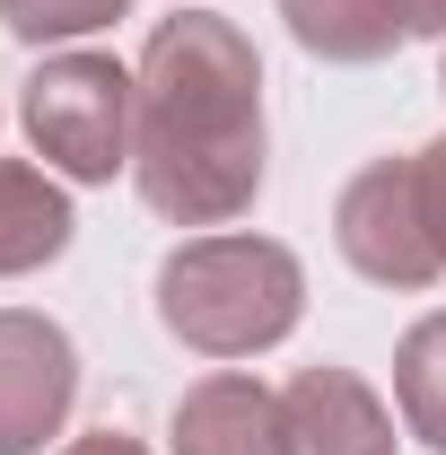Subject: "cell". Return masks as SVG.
I'll use <instances>...</instances> for the list:
<instances>
[{
    "mask_svg": "<svg viewBox=\"0 0 446 455\" xmlns=\"http://www.w3.org/2000/svg\"><path fill=\"white\" fill-rule=\"evenodd\" d=\"M280 411H289V455H394V411L350 368H298Z\"/></svg>",
    "mask_w": 446,
    "mask_h": 455,
    "instance_id": "cell-6",
    "label": "cell"
},
{
    "mask_svg": "<svg viewBox=\"0 0 446 455\" xmlns=\"http://www.w3.org/2000/svg\"><path fill=\"white\" fill-rule=\"evenodd\" d=\"M420 202H429V236H438V254H446V140L420 149Z\"/></svg>",
    "mask_w": 446,
    "mask_h": 455,
    "instance_id": "cell-12",
    "label": "cell"
},
{
    "mask_svg": "<svg viewBox=\"0 0 446 455\" xmlns=\"http://www.w3.org/2000/svg\"><path fill=\"white\" fill-rule=\"evenodd\" d=\"M394 403H402L411 438L446 455V307L402 333V350H394Z\"/></svg>",
    "mask_w": 446,
    "mask_h": 455,
    "instance_id": "cell-10",
    "label": "cell"
},
{
    "mask_svg": "<svg viewBox=\"0 0 446 455\" xmlns=\"http://www.w3.org/2000/svg\"><path fill=\"white\" fill-rule=\"evenodd\" d=\"M61 245H70V202H61V184L44 167L0 158V281L53 263Z\"/></svg>",
    "mask_w": 446,
    "mask_h": 455,
    "instance_id": "cell-8",
    "label": "cell"
},
{
    "mask_svg": "<svg viewBox=\"0 0 446 455\" xmlns=\"http://www.w3.org/2000/svg\"><path fill=\"white\" fill-rule=\"evenodd\" d=\"M79 403V359L70 333L27 315V307H0V455H44V438H61Z\"/></svg>",
    "mask_w": 446,
    "mask_h": 455,
    "instance_id": "cell-5",
    "label": "cell"
},
{
    "mask_svg": "<svg viewBox=\"0 0 446 455\" xmlns=\"http://www.w3.org/2000/svg\"><path fill=\"white\" fill-rule=\"evenodd\" d=\"M307 307V272L272 236H193L158 272V324L202 359H254L289 341Z\"/></svg>",
    "mask_w": 446,
    "mask_h": 455,
    "instance_id": "cell-2",
    "label": "cell"
},
{
    "mask_svg": "<svg viewBox=\"0 0 446 455\" xmlns=\"http://www.w3.org/2000/svg\"><path fill=\"white\" fill-rule=\"evenodd\" d=\"M175 455H289V411L272 386L219 368L175 403Z\"/></svg>",
    "mask_w": 446,
    "mask_h": 455,
    "instance_id": "cell-7",
    "label": "cell"
},
{
    "mask_svg": "<svg viewBox=\"0 0 446 455\" xmlns=\"http://www.w3.org/2000/svg\"><path fill=\"white\" fill-rule=\"evenodd\" d=\"M61 455H149L140 438H123V429H88V438H70Z\"/></svg>",
    "mask_w": 446,
    "mask_h": 455,
    "instance_id": "cell-14",
    "label": "cell"
},
{
    "mask_svg": "<svg viewBox=\"0 0 446 455\" xmlns=\"http://www.w3.org/2000/svg\"><path fill=\"white\" fill-rule=\"evenodd\" d=\"M131 184L175 228H219L263 193V61L211 9L167 18L140 53Z\"/></svg>",
    "mask_w": 446,
    "mask_h": 455,
    "instance_id": "cell-1",
    "label": "cell"
},
{
    "mask_svg": "<svg viewBox=\"0 0 446 455\" xmlns=\"http://www.w3.org/2000/svg\"><path fill=\"white\" fill-rule=\"evenodd\" d=\"M27 140L36 158H53L79 184H106L114 167H131V132H140V79L114 53H53L27 79Z\"/></svg>",
    "mask_w": 446,
    "mask_h": 455,
    "instance_id": "cell-3",
    "label": "cell"
},
{
    "mask_svg": "<svg viewBox=\"0 0 446 455\" xmlns=\"http://www.w3.org/2000/svg\"><path fill=\"white\" fill-rule=\"evenodd\" d=\"M131 0H0V27L18 44H70V36H97L114 27Z\"/></svg>",
    "mask_w": 446,
    "mask_h": 455,
    "instance_id": "cell-11",
    "label": "cell"
},
{
    "mask_svg": "<svg viewBox=\"0 0 446 455\" xmlns=\"http://www.w3.org/2000/svg\"><path fill=\"white\" fill-rule=\"evenodd\" d=\"M402 36H446V0H394Z\"/></svg>",
    "mask_w": 446,
    "mask_h": 455,
    "instance_id": "cell-13",
    "label": "cell"
},
{
    "mask_svg": "<svg viewBox=\"0 0 446 455\" xmlns=\"http://www.w3.org/2000/svg\"><path fill=\"white\" fill-rule=\"evenodd\" d=\"M280 18L315 61H386L402 44L394 0H280Z\"/></svg>",
    "mask_w": 446,
    "mask_h": 455,
    "instance_id": "cell-9",
    "label": "cell"
},
{
    "mask_svg": "<svg viewBox=\"0 0 446 455\" xmlns=\"http://www.w3.org/2000/svg\"><path fill=\"white\" fill-rule=\"evenodd\" d=\"M333 236L350 254V272L377 289H429L446 281V254L429 236V202H420V158H377L341 184Z\"/></svg>",
    "mask_w": 446,
    "mask_h": 455,
    "instance_id": "cell-4",
    "label": "cell"
},
{
    "mask_svg": "<svg viewBox=\"0 0 446 455\" xmlns=\"http://www.w3.org/2000/svg\"><path fill=\"white\" fill-rule=\"evenodd\" d=\"M438 88H446V79H438Z\"/></svg>",
    "mask_w": 446,
    "mask_h": 455,
    "instance_id": "cell-15",
    "label": "cell"
}]
</instances>
